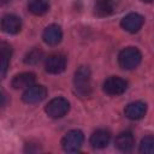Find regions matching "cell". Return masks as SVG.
<instances>
[{"instance_id": "6da1fadb", "label": "cell", "mask_w": 154, "mask_h": 154, "mask_svg": "<svg viewBox=\"0 0 154 154\" xmlns=\"http://www.w3.org/2000/svg\"><path fill=\"white\" fill-rule=\"evenodd\" d=\"M73 84H75V90L79 96L84 97L90 94V91H91V73H90L89 67L81 66L76 70L75 77H73Z\"/></svg>"}, {"instance_id": "7a4b0ae2", "label": "cell", "mask_w": 154, "mask_h": 154, "mask_svg": "<svg viewBox=\"0 0 154 154\" xmlns=\"http://www.w3.org/2000/svg\"><path fill=\"white\" fill-rule=\"evenodd\" d=\"M142 54L136 47H126L118 55V63L122 69L132 70L140 65Z\"/></svg>"}, {"instance_id": "3957f363", "label": "cell", "mask_w": 154, "mask_h": 154, "mask_svg": "<svg viewBox=\"0 0 154 154\" xmlns=\"http://www.w3.org/2000/svg\"><path fill=\"white\" fill-rule=\"evenodd\" d=\"M84 142V135L81 130H70L67 131L63 140H61V147L67 153H75L78 152Z\"/></svg>"}, {"instance_id": "277c9868", "label": "cell", "mask_w": 154, "mask_h": 154, "mask_svg": "<svg viewBox=\"0 0 154 154\" xmlns=\"http://www.w3.org/2000/svg\"><path fill=\"white\" fill-rule=\"evenodd\" d=\"M70 109V102L64 97H54L52 99L45 107L46 113L48 117L58 119L63 118Z\"/></svg>"}, {"instance_id": "5b68a950", "label": "cell", "mask_w": 154, "mask_h": 154, "mask_svg": "<svg viewBox=\"0 0 154 154\" xmlns=\"http://www.w3.org/2000/svg\"><path fill=\"white\" fill-rule=\"evenodd\" d=\"M66 67V58L60 53H53L45 60V69L48 73H61Z\"/></svg>"}, {"instance_id": "8992f818", "label": "cell", "mask_w": 154, "mask_h": 154, "mask_svg": "<svg viewBox=\"0 0 154 154\" xmlns=\"http://www.w3.org/2000/svg\"><path fill=\"white\" fill-rule=\"evenodd\" d=\"M103 91L108 95H112V96H117V95H120L123 94L126 88H128V82L120 77H117V76H112V77H108L105 82H103Z\"/></svg>"}, {"instance_id": "52a82bcc", "label": "cell", "mask_w": 154, "mask_h": 154, "mask_svg": "<svg viewBox=\"0 0 154 154\" xmlns=\"http://www.w3.org/2000/svg\"><path fill=\"white\" fill-rule=\"evenodd\" d=\"M46 96H47V90L43 85L32 84L24 90L22 99L26 103H37L41 102Z\"/></svg>"}, {"instance_id": "ba28073f", "label": "cell", "mask_w": 154, "mask_h": 154, "mask_svg": "<svg viewBox=\"0 0 154 154\" xmlns=\"http://www.w3.org/2000/svg\"><path fill=\"white\" fill-rule=\"evenodd\" d=\"M143 23H144V18H143L141 14H138V13H136V12H132V13L126 14V16L122 19L120 25H122V28H123L125 31L134 34V32H137V31L142 28Z\"/></svg>"}, {"instance_id": "9c48e42d", "label": "cell", "mask_w": 154, "mask_h": 154, "mask_svg": "<svg viewBox=\"0 0 154 154\" xmlns=\"http://www.w3.org/2000/svg\"><path fill=\"white\" fill-rule=\"evenodd\" d=\"M42 38L43 41L49 45V46H57L61 38H63V31H61V28L58 25V24H51L48 25L43 34H42Z\"/></svg>"}, {"instance_id": "30bf717a", "label": "cell", "mask_w": 154, "mask_h": 154, "mask_svg": "<svg viewBox=\"0 0 154 154\" xmlns=\"http://www.w3.org/2000/svg\"><path fill=\"white\" fill-rule=\"evenodd\" d=\"M146 112H147V105L144 102H142V101L130 102L124 109V113H125L126 118H129L131 120L142 119L144 117Z\"/></svg>"}, {"instance_id": "8fae6325", "label": "cell", "mask_w": 154, "mask_h": 154, "mask_svg": "<svg viewBox=\"0 0 154 154\" xmlns=\"http://www.w3.org/2000/svg\"><path fill=\"white\" fill-rule=\"evenodd\" d=\"M1 29L6 34L14 35L20 31L22 22L19 19V17H17L14 14H6L1 19Z\"/></svg>"}, {"instance_id": "7c38bea8", "label": "cell", "mask_w": 154, "mask_h": 154, "mask_svg": "<svg viewBox=\"0 0 154 154\" xmlns=\"http://www.w3.org/2000/svg\"><path fill=\"white\" fill-rule=\"evenodd\" d=\"M109 140H111V134L105 129H99L91 134L89 141L93 148L102 149L107 147V144L109 143Z\"/></svg>"}, {"instance_id": "4fadbf2b", "label": "cell", "mask_w": 154, "mask_h": 154, "mask_svg": "<svg viewBox=\"0 0 154 154\" xmlns=\"http://www.w3.org/2000/svg\"><path fill=\"white\" fill-rule=\"evenodd\" d=\"M36 76L32 72H22L13 77L11 84L14 89H26L35 83Z\"/></svg>"}, {"instance_id": "5bb4252c", "label": "cell", "mask_w": 154, "mask_h": 154, "mask_svg": "<svg viewBox=\"0 0 154 154\" xmlns=\"http://www.w3.org/2000/svg\"><path fill=\"white\" fill-rule=\"evenodd\" d=\"M114 144H116V147L119 150H122V152H129V150H131L134 148L135 137H134L132 132H130V131H123V132H120L116 137Z\"/></svg>"}, {"instance_id": "9a60e30c", "label": "cell", "mask_w": 154, "mask_h": 154, "mask_svg": "<svg viewBox=\"0 0 154 154\" xmlns=\"http://www.w3.org/2000/svg\"><path fill=\"white\" fill-rule=\"evenodd\" d=\"M114 12V0H96L94 13L97 17H107Z\"/></svg>"}, {"instance_id": "2e32d148", "label": "cell", "mask_w": 154, "mask_h": 154, "mask_svg": "<svg viewBox=\"0 0 154 154\" xmlns=\"http://www.w3.org/2000/svg\"><path fill=\"white\" fill-rule=\"evenodd\" d=\"M11 54H12L11 46L6 42H1L0 43V73H1V77H4L7 71Z\"/></svg>"}, {"instance_id": "e0dca14e", "label": "cell", "mask_w": 154, "mask_h": 154, "mask_svg": "<svg viewBox=\"0 0 154 154\" xmlns=\"http://www.w3.org/2000/svg\"><path fill=\"white\" fill-rule=\"evenodd\" d=\"M28 8H29V11L32 14H35V16H42V14H45L48 11L49 5H48V1L47 0H29Z\"/></svg>"}, {"instance_id": "ac0fdd59", "label": "cell", "mask_w": 154, "mask_h": 154, "mask_svg": "<svg viewBox=\"0 0 154 154\" xmlns=\"http://www.w3.org/2000/svg\"><path fill=\"white\" fill-rule=\"evenodd\" d=\"M43 57V53L40 48H32L31 51H29L24 58V61L25 64H29V65H35L37 63H40V60L42 59Z\"/></svg>"}, {"instance_id": "d6986e66", "label": "cell", "mask_w": 154, "mask_h": 154, "mask_svg": "<svg viewBox=\"0 0 154 154\" xmlns=\"http://www.w3.org/2000/svg\"><path fill=\"white\" fill-rule=\"evenodd\" d=\"M140 153L143 154H154V137L146 136L141 140L140 143Z\"/></svg>"}, {"instance_id": "ffe728a7", "label": "cell", "mask_w": 154, "mask_h": 154, "mask_svg": "<svg viewBox=\"0 0 154 154\" xmlns=\"http://www.w3.org/2000/svg\"><path fill=\"white\" fill-rule=\"evenodd\" d=\"M142 1H143V2H153L154 0H142Z\"/></svg>"}, {"instance_id": "44dd1931", "label": "cell", "mask_w": 154, "mask_h": 154, "mask_svg": "<svg viewBox=\"0 0 154 154\" xmlns=\"http://www.w3.org/2000/svg\"><path fill=\"white\" fill-rule=\"evenodd\" d=\"M10 0H1V4H6V2H8Z\"/></svg>"}]
</instances>
